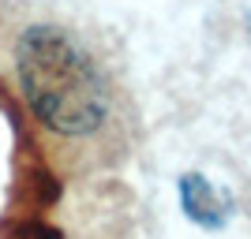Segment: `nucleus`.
<instances>
[{
    "mask_svg": "<svg viewBox=\"0 0 251 239\" xmlns=\"http://www.w3.org/2000/svg\"><path fill=\"white\" fill-rule=\"evenodd\" d=\"M15 71L30 109L60 135H86L109 112V86L94 56L60 26H30L15 45Z\"/></svg>",
    "mask_w": 251,
    "mask_h": 239,
    "instance_id": "f257e3e1",
    "label": "nucleus"
},
{
    "mask_svg": "<svg viewBox=\"0 0 251 239\" xmlns=\"http://www.w3.org/2000/svg\"><path fill=\"white\" fill-rule=\"evenodd\" d=\"M180 206H184V213H188L195 224H202V228H221L232 213V198L225 195V191H218L206 176L188 172V176H180Z\"/></svg>",
    "mask_w": 251,
    "mask_h": 239,
    "instance_id": "f03ea898",
    "label": "nucleus"
}]
</instances>
